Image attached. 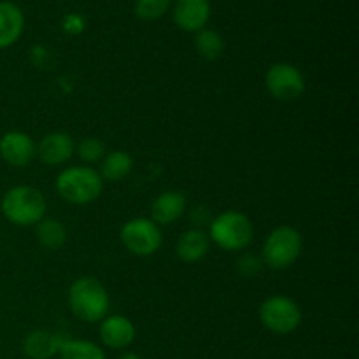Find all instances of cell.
Instances as JSON below:
<instances>
[{
    "label": "cell",
    "instance_id": "16",
    "mask_svg": "<svg viewBox=\"0 0 359 359\" xmlns=\"http://www.w3.org/2000/svg\"><path fill=\"white\" fill-rule=\"evenodd\" d=\"M209 235L202 230H188L179 237L175 252L184 263H196L209 252Z\"/></svg>",
    "mask_w": 359,
    "mask_h": 359
},
{
    "label": "cell",
    "instance_id": "3",
    "mask_svg": "<svg viewBox=\"0 0 359 359\" xmlns=\"http://www.w3.org/2000/svg\"><path fill=\"white\" fill-rule=\"evenodd\" d=\"M104 181L90 167H69L56 177V191L74 205H86L100 196Z\"/></svg>",
    "mask_w": 359,
    "mask_h": 359
},
{
    "label": "cell",
    "instance_id": "1",
    "mask_svg": "<svg viewBox=\"0 0 359 359\" xmlns=\"http://www.w3.org/2000/svg\"><path fill=\"white\" fill-rule=\"evenodd\" d=\"M69 307L81 321L98 323L107 318L111 298L100 280L95 277H79L69 290Z\"/></svg>",
    "mask_w": 359,
    "mask_h": 359
},
{
    "label": "cell",
    "instance_id": "5",
    "mask_svg": "<svg viewBox=\"0 0 359 359\" xmlns=\"http://www.w3.org/2000/svg\"><path fill=\"white\" fill-rule=\"evenodd\" d=\"M304 249V238L293 226L276 228L269 233L263 244V263L272 270H286L294 265Z\"/></svg>",
    "mask_w": 359,
    "mask_h": 359
},
{
    "label": "cell",
    "instance_id": "15",
    "mask_svg": "<svg viewBox=\"0 0 359 359\" xmlns=\"http://www.w3.org/2000/svg\"><path fill=\"white\" fill-rule=\"evenodd\" d=\"M23 11L13 2H0V49H6L18 42L23 34Z\"/></svg>",
    "mask_w": 359,
    "mask_h": 359
},
{
    "label": "cell",
    "instance_id": "14",
    "mask_svg": "<svg viewBox=\"0 0 359 359\" xmlns=\"http://www.w3.org/2000/svg\"><path fill=\"white\" fill-rule=\"evenodd\" d=\"M186 196L181 191H165L151 205V219L160 224H172L184 214Z\"/></svg>",
    "mask_w": 359,
    "mask_h": 359
},
{
    "label": "cell",
    "instance_id": "7",
    "mask_svg": "<svg viewBox=\"0 0 359 359\" xmlns=\"http://www.w3.org/2000/svg\"><path fill=\"white\" fill-rule=\"evenodd\" d=\"M121 242L132 255L153 256L161 248L160 226L149 217H133L121 228Z\"/></svg>",
    "mask_w": 359,
    "mask_h": 359
},
{
    "label": "cell",
    "instance_id": "18",
    "mask_svg": "<svg viewBox=\"0 0 359 359\" xmlns=\"http://www.w3.org/2000/svg\"><path fill=\"white\" fill-rule=\"evenodd\" d=\"M35 235H37V241L41 242L42 248L51 249V251H56L67 242L65 226L55 217H42L35 224Z\"/></svg>",
    "mask_w": 359,
    "mask_h": 359
},
{
    "label": "cell",
    "instance_id": "23",
    "mask_svg": "<svg viewBox=\"0 0 359 359\" xmlns=\"http://www.w3.org/2000/svg\"><path fill=\"white\" fill-rule=\"evenodd\" d=\"M262 259L255 255H244L238 259V270L244 277H252L262 270Z\"/></svg>",
    "mask_w": 359,
    "mask_h": 359
},
{
    "label": "cell",
    "instance_id": "4",
    "mask_svg": "<svg viewBox=\"0 0 359 359\" xmlns=\"http://www.w3.org/2000/svg\"><path fill=\"white\" fill-rule=\"evenodd\" d=\"M255 228L251 219L238 210H224L210 221L209 238L228 252L242 251L251 244Z\"/></svg>",
    "mask_w": 359,
    "mask_h": 359
},
{
    "label": "cell",
    "instance_id": "6",
    "mask_svg": "<svg viewBox=\"0 0 359 359\" xmlns=\"http://www.w3.org/2000/svg\"><path fill=\"white\" fill-rule=\"evenodd\" d=\"M259 319L269 332L276 335H290L302 325V309L290 297L276 294L262 304Z\"/></svg>",
    "mask_w": 359,
    "mask_h": 359
},
{
    "label": "cell",
    "instance_id": "24",
    "mask_svg": "<svg viewBox=\"0 0 359 359\" xmlns=\"http://www.w3.org/2000/svg\"><path fill=\"white\" fill-rule=\"evenodd\" d=\"M63 28H65L69 34H81L84 30V20L79 14H69V16L63 20Z\"/></svg>",
    "mask_w": 359,
    "mask_h": 359
},
{
    "label": "cell",
    "instance_id": "21",
    "mask_svg": "<svg viewBox=\"0 0 359 359\" xmlns=\"http://www.w3.org/2000/svg\"><path fill=\"white\" fill-rule=\"evenodd\" d=\"M76 151L84 163H97V161L104 160L105 144L97 137H86V139L81 140Z\"/></svg>",
    "mask_w": 359,
    "mask_h": 359
},
{
    "label": "cell",
    "instance_id": "19",
    "mask_svg": "<svg viewBox=\"0 0 359 359\" xmlns=\"http://www.w3.org/2000/svg\"><path fill=\"white\" fill-rule=\"evenodd\" d=\"M60 359H107L105 353L90 340H76L65 337L58 351Z\"/></svg>",
    "mask_w": 359,
    "mask_h": 359
},
{
    "label": "cell",
    "instance_id": "10",
    "mask_svg": "<svg viewBox=\"0 0 359 359\" xmlns=\"http://www.w3.org/2000/svg\"><path fill=\"white\" fill-rule=\"evenodd\" d=\"M74 151H76V144L69 133L53 132L41 139L37 146V156L44 165L56 167V165H63L65 161H69Z\"/></svg>",
    "mask_w": 359,
    "mask_h": 359
},
{
    "label": "cell",
    "instance_id": "12",
    "mask_svg": "<svg viewBox=\"0 0 359 359\" xmlns=\"http://www.w3.org/2000/svg\"><path fill=\"white\" fill-rule=\"evenodd\" d=\"M135 326L125 316H107L100 321V340L111 349H125L135 340Z\"/></svg>",
    "mask_w": 359,
    "mask_h": 359
},
{
    "label": "cell",
    "instance_id": "2",
    "mask_svg": "<svg viewBox=\"0 0 359 359\" xmlns=\"http://www.w3.org/2000/svg\"><path fill=\"white\" fill-rule=\"evenodd\" d=\"M4 217L16 226H34L42 217H46L44 195L32 186H14L0 202Z\"/></svg>",
    "mask_w": 359,
    "mask_h": 359
},
{
    "label": "cell",
    "instance_id": "11",
    "mask_svg": "<svg viewBox=\"0 0 359 359\" xmlns=\"http://www.w3.org/2000/svg\"><path fill=\"white\" fill-rule=\"evenodd\" d=\"M210 18L209 0H175L174 21L181 30L200 32Z\"/></svg>",
    "mask_w": 359,
    "mask_h": 359
},
{
    "label": "cell",
    "instance_id": "20",
    "mask_svg": "<svg viewBox=\"0 0 359 359\" xmlns=\"http://www.w3.org/2000/svg\"><path fill=\"white\" fill-rule=\"evenodd\" d=\"M195 48L202 58L209 60V62H214V60H217L223 56L224 41H223V37H221V34H217L216 30H210V28H202L200 32H196Z\"/></svg>",
    "mask_w": 359,
    "mask_h": 359
},
{
    "label": "cell",
    "instance_id": "22",
    "mask_svg": "<svg viewBox=\"0 0 359 359\" xmlns=\"http://www.w3.org/2000/svg\"><path fill=\"white\" fill-rule=\"evenodd\" d=\"M172 0H135V13L140 20L154 21L163 16Z\"/></svg>",
    "mask_w": 359,
    "mask_h": 359
},
{
    "label": "cell",
    "instance_id": "9",
    "mask_svg": "<svg viewBox=\"0 0 359 359\" xmlns=\"http://www.w3.org/2000/svg\"><path fill=\"white\" fill-rule=\"evenodd\" d=\"M0 156L11 167L25 168L37 156V146L28 133L7 132L0 139Z\"/></svg>",
    "mask_w": 359,
    "mask_h": 359
},
{
    "label": "cell",
    "instance_id": "13",
    "mask_svg": "<svg viewBox=\"0 0 359 359\" xmlns=\"http://www.w3.org/2000/svg\"><path fill=\"white\" fill-rule=\"evenodd\" d=\"M65 337L48 330H34L23 340V353L30 359H49L58 356V351Z\"/></svg>",
    "mask_w": 359,
    "mask_h": 359
},
{
    "label": "cell",
    "instance_id": "8",
    "mask_svg": "<svg viewBox=\"0 0 359 359\" xmlns=\"http://www.w3.org/2000/svg\"><path fill=\"white\" fill-rule=\"evenodd\" d=\"M265 86L276 100L293 102L304 95L305 77L291 63H276L266 70Z\"/></svg>",
    "mask_w": 359,
    "mask_h": 359
},
{
    "label": "cell",
    "instance_id": "17",
    "mask_svg": "<svg viewBox=\"0 0 359 359\" xmlns=\"http://www.w3.org/2000/svg\"><path fill=\"white\" fill-rule=\"evenodd\" d=\"M133 158L126 151H112L105 154L100 165V177L102 181L118 182L125 179L132 172Z\"/></svg>",
    "mask_w": 359,
    "mask_h": 359
},
{
    "label": "cell",
    "instance_id": "25",
    "mask_svg": "<svg viewBox=\"0 0 359 359\" xmlns=\"http://www.w3.org/2000/svg\"><path fill=\"white\" fill-rule=\"evenodd\" d=\"M118 359H140V356L135 353H125V354H121Z\"/></svg>",
    "mask_w": 359,
    "mask_h": 359
}]
</instances>
